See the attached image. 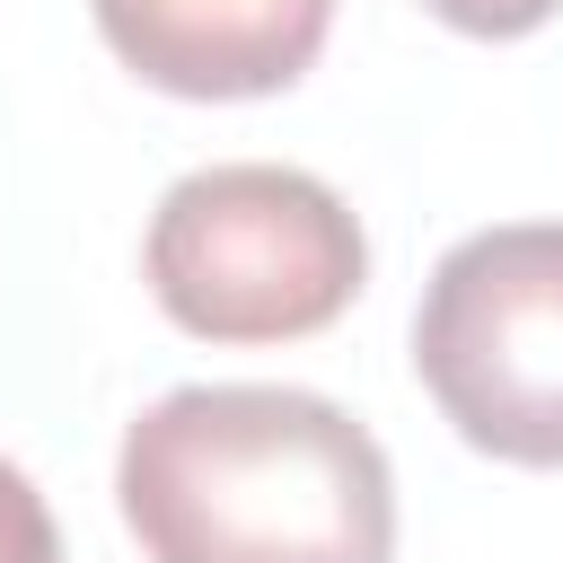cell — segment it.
<instances>
[{
    "label": "cell",
    "instance_id": "obj_1",
    "mask_svg": "<svg viewBox=\"0 0 563 563\" xmlns=\"http://www.w3.org/2000/svg\"><path fill=\"white\" fill-rule=\"evenodd\" d=\"M114 501L150 563L396 554L387 449L317 387H167L114 449Z\"/></svg>",
    "mask_w": 563,
    "mask_h": 563
},
{
    "label": "cell",
    "instance_id": "obj_2",
    "mask_svg": "<svg viewBox=\"0 0 563 563\" xmlns=\"http://www.w3.org/2000/svg\"><path fill=\"white\" fill-rule=\"evenodd\" d=\"M141 273L150 299L202 343H299L361 299L369 238L325 176L220 158L158 194Z\"/></svg>",
    "mask_w": 563,
    "mask_h": 563
},
{
    "label": "cell",
    "instance_id": "obj_3",
    "mask_svg": "<svg viewBox=\"0 0 563 563\" xmlns=\"http://www.w3.org/2000/svg\"><path fill=\"white\" fill-rule=\"evenodd\" d=\"M413 369L466 449L563 466V220L457 238L422 282Z\"/></svg>",
    "mask_w": 563,
    "mask_h": 563
},
{
    "label": "cell",
    "instance_id": "obj_4",
    "mask_svg": "<svg viewBox=\"0 0 563 563\" xmlns=\"http://www.w3.org/2000/svg\"><path fill=\"white\" fill-rule=\"evenodd\" d=\"M123 70L167 97H273L334 26V0H88Z\"/></svg>",
    "mask_w": 563,
    "mask_h": 563
},
{
    "label": "cell",
    "instance_id": "obj_5",
    "mask_svg": "<svg viewBox=\"0 0 563 563\" xmlns=\"http://www.w3.org/2000/svg\"><path fill=\"white\" fill-rule=\"evenodd\" d=\"M0 563H62V528L35 493V475L9 457H0Z\"/></svg>",
    "mask_w": 563,
    "mask_h": 563
},
{
    "label": "cell",
    "instance_id": "obj_6",
    "mask_svg": "<svg viewBox=\"0 0 563 563\" xmlns=\"http://www.w3.org/2000/svg\"><path fill=\"white\" fill-rule=\"evenodd\" d=\"M422 9H431L440 26H457V35H493V44H501V35H537L563 0H422Z\"/></svg>",
    "mask_w": 563,
    "mask_h": 563
}]
</instances>
